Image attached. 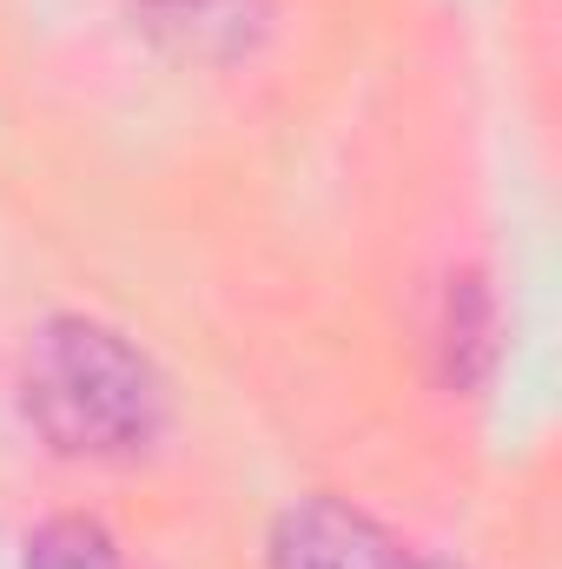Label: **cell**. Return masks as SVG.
<instances>
[{
  "label": "cell",
  "mask_w": 562,
  "mask_h": 569,
  "mask_svg": "<svg viewBox=\"0 0 562 569\" xmlns=\"http://www.w3.org/2000/svg\"><path fill=\"white\" fill-rule=\"evenodd\" d=\"M20 418L67 463H140L172 425V385L133 331L53 311L20 351Z\"/></svg>",
  "instance_id": "obj_1"
},
{
  "label": "cell",
  "mask_w": 562,
  "mask_h": 569,
  "mask_svg": "<svg viewBox=\"0 0 562 569\" xmlns=\"http://www.w3.org/2000/svg\"><path fill=\"white\" fill-rule=\"evenodd\" d=\"M265 569H411V550L351 497H298L265 537Z\"/></svg>",
  "instance_id": "obj_2"
},
{
  "label": "cell",
  "mask_w": 562,
  "mask_h": 569,
  "mask_svg": "<svg viewBox=\"0 0 562 569\" xmlns=\"http://www.w3.org/2000/svg\"><path fill=\"white\" fill-rule=\"evenodd\" d=\"M127 13L185 67H245L279 27V0H127Z\"/></svg>",
  "instance_id": "obj_3"
},
{
  "label": "cell",
  "mask_w": 562,
  "mask_h": 569,
  "mask_svg": "<svg viewBox=\"0 0 562 569\" xmlns=\"http://www.w3.org/2000/svg\"><path fill=\"white\" fill-rule=\"evenodd\" d=\"M430 351H436V378L450 398L476 391L496 365V298L476 272H456L443 284L436 325H430Z\"/></svg>",
  "instance_id": "obj_4"
},
{
  "label": "cell",
  "mask_w": 562,
  "mask_h": 569,
  "mask_svg": "<svg viewBox=\"0 0 562 569\" xmlns=\"http://www.w3.org/2000/svg\"><path fill=\"white\" fill-rule=\"evenodd\" d=\"M20 569H127V550L100 517L60 510L20 537Z\"/></svg>",
  "instance_id": "obj_5"
}]
</instances>
